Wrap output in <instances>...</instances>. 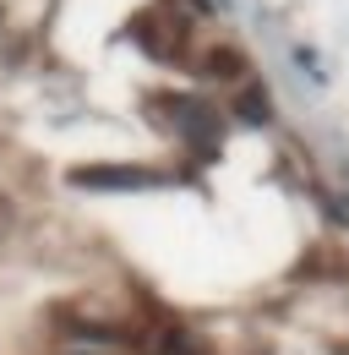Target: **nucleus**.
I'll return each mask as SVG.
<instances>
[{
	"mask_svg": "<svg viewBox=\"0 0 349 355\" xmlns=\"http://www.w3.org/2000/svg\"><path fill=\"white\" fill-rule=\"evenodd\" d=\"M77 186H93V191H126V186H153V170H136V164H87V170H77Z\"/></svg>",
	"mask_w": 349,
	"mask_h": 355,
	"instance_id": "f257e3e1",
	"label": "nucleus"
},
{
	"mask_svg": "<svg viewBox=\"0 0 349 355\" xmlns=\"http://www.w3.org/2000/svg\"><path fill=\"white\" fill-rule=\"evenodd\" d=\"M202 71H208V77H218V83H235V77L246 71V60H240V49H213V55L202 60Z\"/></svg>",
	"mask_w": 349,
	"mask_h": 355,
	"instance_id": "f03ea898",
	"label": "nucleus"
},
{
	"mask_svg": "<svg viewBox=\"0 0 349 355\" xmlns=\"http://www.w3.org/2000/svg\"><path fill=\"white\" fill-rule=\"evenodd\" d=\"M240 115L246 121H267V93H246L240 98Z\"/></svg>",
	"mask_w": 349,
	"mask_h": 355,
	"instance_id": "7ed1b4c3",
	"label": "nucleus"
},
{
	"mask_svg": "<svg viewBox=\"0 0 349 355\" xmlns=\"http://www.w3.org/2000/svg\"><path fill=\"white\" fill-rule=\"evenodd\" d=\"M11 224H17V202H11V197H6V191H0V235H6V230H11Z\"/></svg>",
	"mask_w": 349,
	"mask_h": 355,
	"instance_id": "20e7f679",
	"label": "nucleus"
},
{
	"mask_svg": "<svg viewBox=\"0 0 349 355\" xmlns=\"http://www.w3.org/2000/svg\"><path fill=\"white\" fill-rule=\"evenodd\" d=\"M339 355H349V345H339Z\"/></svg>",
	"mask_w": 349,
	"mask_h": 355,
	"instance_id": "39448f33",
	"label": "nucleus"
}]
</instances>
